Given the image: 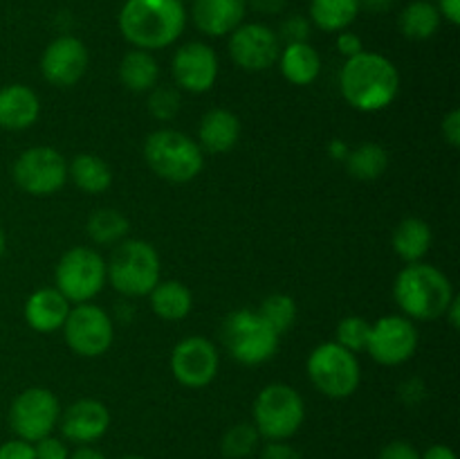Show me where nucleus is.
Wrapping results in <instances>:
<instances>
[{
    "instance_id": "nucleus-1",
    "label": "nucleus",
    "mask_w": 460,
    "mask_h": 459,
    "mask_svg": "<svg viewBox=\"0 0 460 459\" xmlns=\"http://www.w3.org/2000/svg\"><path fill=\"white\" fill-rule=\"evenodd\" d=\"M340 90L355 111L380 112L398 97L400 72L385 54L359 52L341 66Z\"/></svg>"
},
{
    "instance_id": "nucleus-2",
    "label": "nucleus",
    "mask_w": 460,
    "mask_h": 459,
    "mask_svg": "<svg viewBox=\"0 0 460 459\" xmlns=\"http://www.w3.org/2000/svg\"><path fill=\"white\" fill-rule=\"evenodd\" d=\"M187 27L182 0H126L119 12V32L133 48L162 50L173 45Z\"/></svg>"
},
{
    "instance_id": "nucleus-3",
    "label": "nucleus",
    "mask_w": 460,
    "mask_h": 459,
    "mask_svg": "<svg viewBox=\"0 0 460 459\" xmlns=\"http://www.w3.org/2000/svg\"><path fill=\"white\" fill-rule=\"evenodd\" d=\"M394 297L404 318L434 322V320L443 318L456 295H454L452 282L443 270L416 261L400 270L394 284Z\"/></svg>"
},
{
    "instance_id": "nucleus-4",
    "label": "nucleus",
    "mask_w": 460,
    "mask_h": 459,
    "mask_svg": "<svg viewBox=\"0 0 460 459\" xmlns=\"http://www.w3.org/2000/svg\"><path fill=\"white\" fill-rule=\"evenodd\" d=\"M144 158L155 176L166 183H191L205 166L202 148L182 130H153L144 142Z\"/></svg>"
},
{
    "instance_id": "nucleus-5",
    "label": "nucleus",
    "mask_w": 460,
    "mask_h": 459,
    "mask_svg": "<svg viewBox=\"0 0 460 459\" xmlns=\"http://www.w3.org/2000/svg\"><path fill=\"white\" fill-rule=\"evenodd\" d=\"M160 255L142 238L121 241L106 264V279L126 297H144L160 282Z\"/></svg>"
},
{
    "instance_id": "nucleus-6",
    "label": "nucleus",
    "mask_w": 460,
    "mask_h": 459,
    "mask_svg": "<svg viewBox=\"0 0 460 459\" xmlns=\"http://www.w3.org/2000/svg\"><path fill=\"white\" fill-rule=\"evenodd\" d=\"M223 342L236 363L256 367L277 354L279 333L261 318L259 310H234L223 322Z\"/></svg>"
},
{
    "instance_id": "nucleus-7",
    "label": "nucleus",
    "mask_w": 460,
    "mask_h": 459,
    "mask_svg": "<svg viewBox=\"0 0 460 459\" xmlns=\"http://www.w3.org/2000/svg\"><path fill=\"white\" fill-rule=\"evenodd\" d=\"M310 382L328 399H349L362 381V367L353 351L337 342H323L308 356Z\"/></svg>"
},
{
    "instance_id": "nucleus-8",
    "label": "nucleus",
    "mask_w": 460,
    "mask_h": 459,
    "mask_svg": "<svg viewBox=\"0 0 460 459\" xmlns=\"http://www.w3.org/2000/svg\"><path fill=\"white\" fill-rule=\"evenodd\" d=\"M305 417V403L295 387L272 382L254 400V428L270 441H283L295 435Z\"/></svg>"
},
{
    "instance_id": "nucleus-9",
    "label": "nucleus",
    "mask_w": 460,
    "mask_h": 459,
    "mask_svg": "<svg viewBox=\"0 0 460 459\" xmlns=\"http://www.w3.org/2000/svg\"><path fill=\"white\" fill-rule=\"evenodd\" d=\"M54 279V288H58L70 304H84L102 292L106 284V261L93 248H70L58 259Z\"/></svg>"
},
{
    "instance_id": "nucleus-10",
    "label": "nucleus",
    "mask_w": 460,
    "mask_h": 459,
    "mask_svg": "<svg viewBox=\"0 0 460 459\" xmlns=\"http://www.w3.org/2000/svg\"><path fill=\"white\" fill-rule=\"evenodd\" d=\"M63 336L75 354L84 356V358H97L111 349L115 327H112L111 315L102 306L84 302V304L70 309L66 324H63Z\"/></svg>"
},
{
    "instance_id": "nucleus-11",
    "label": "nucleus",
    "mask_w": 460,
    "mask_h": 459,
    "mask_svg": "<svg viewBox=\"0 0 460 459\" xmlns=\"http://www.w3.org/2000/svg\"><path fill=\"white\" fill-rule=\"evenodd\" d=\"M13 180L31 196H52L67 180V162L57 148L31 147L13 162Z\"/></svg>"
},
{
    "instance_id": "nucleus-12",
    "label": "nucleus",
    "mask_w": 460,
    "mask_h": 459,
    "mask_svg": "<svg viewBox=\"0 0 460 459\" xmlns=\"http://www.w3.org/2000/svg\"><path fill=\"white\" fill-rule=\"evenodd\" d=\"M61 418V403L57 396L45 387H30L13 399L9 408V423L18 439L30 444L49 436Z\"/></svg>"
},
{
    "instance_id": "nucleus-13",
    "label": "nucleus",
    "mask_w": 460,
    "mask_h": 459,
    "mask_svg": "<svg viewBox=\"0 0 460 459\" xmlns=\"http://www.w3.org/2000/svg\"><path fill=\"white\" fill-rule=\"evenodd\" d=\"M416 349L418 328L413 320L404 318V315H385L376 324H371L367 351L376 363L395 367V364L411 360Z\"/></svg>"
},
{
    "instance_id": "nucleus-14",
    "label": "nucleus",
    "mask_w": 460,
    "mask_h": 459,
    "mask_svg": "<svg viewBox=\"0 0 460 459\" xmlns=\"http://www.w3.org/2000/svg\"><path fill=\"white\" fill-rule=\"evenodd\" d=\"M229 54L238 68L247 72H263L279 61L281 40L277 32L261 22H241L229 34Z\"/></svg>"
},
{
    "instance_id": "nucleus-15",
    "label": "nucleus",
    "mask_w": 460,
    "mask_h": 459,
    "mask_svg": "<svg viewBox=\"0 0 460 459\" xmlns=\"http://www.w3.org/2000/svg\"><path fill=\"white\" fill-rule=\"evenodd\" d=\"M220 367L218 349L202 336H189L175 345L171 354V372L175 381L191 390L207 387L216 378Z\"/></svg>"
},
{
    "instance_id": "nucleus-16",
    "label": "nucleus",
    "mask_w": 460,
    "mask_h": 459,
    "mask_svg": "<svg viewBox=\"0 0 460 459\" xmlns=\"http://www.w3.org/2000/svg\"><path fill=\"white\" fill-rule=\"evenodd\" d=\"M88 70V48L76 36L63 34L45 48L40 57L43 79L57 88H70L79 84Z\"/></svg>"
},
{
    "instance_id": "nucleus-17",
    "label": "nucleus",
    "mask_w": 460,
    "mask_h": 459,
    "mask_svg": "<svg viewBox=\"0 0 460 459\" xmlns=\"http://www.w3.org/2000/svg\"><path fill=\"white\" fill-rule=\"evenodd\" d=\"M171 72H173L175 86L187 93L200 94L214 88L218 79V57L214 48L200 40L184 43L171 61Z\"/></svg>"
},
{
    "instance_id": "nucleus-18",
    "label": "nucleus",
    "mask_w": 460,
    "mask_h": 459,
    "mask_svg": "<svg viewBox=\"0 0 460 459\" xmlns=\"http://www.w3.org/2000/svg\"><path fill=\"white\" fill-rule=\"evenodd\" d=\"M58 423H61V432L66 439L85 446L106 435L108 426H111V414L102 400L81 399L61 414Z\"/></svg>"
},
{
    "instance_id": "nucleus-19",
    "label": "nucleus",
    "mask_w": 460,
    "mask_h": 459,
    "mask_svg": "<svg viewBox=\"0 0 460 459\" xmlns=\"http://www.w3.org/2000/svg\"><path fill=\"white\" fill-rule=\"evenodd\" d=\"M191 18L202 34H232L245 21V0H193Z\"/></svg>"
},
{
    "instance_id": "nucleus-20",
    "label": "nucleus",
    "mask_w": 460,
    "mask_h": 459,
    "mask_svg": "<svg viewBox=\"0 0 460 459\" xmlns=\"http://www.w3.org/2000/svg\"><path fill=\"white\" fill-rule=\"evenodd\" d=\"M70 309V302L58 288H39L27 297L25 320L34 331L52 333L63 328Z\"/></svg>"
},
{
    "instance_id": "nucleus-21",
    "label": "nucleus",
    "mask_w": 460,
    "mask_h": 459,
    "mask_svg": "<svg viewBox=\"0 0 460 459\" xmlns=\"http://www.w3.org/2000/svg\"><path fill=\"white\" fill-rule=\"evenodd\" d=\"M39 94L22 84H12L0 88V129L25 130L39 120Z\"/></svg>"
},
{
    "instance_id": "nucleus-22",
    "label": "nucleus",
    "mask_w": 460,
    "mask_h": 459,
    "mask_svg": "<svg viewBox=\"0 0 460 459\" xmlns=\"http://www.w3.org/2000/svg\"><path fill=\"white\" fill-rule=\"evenodd\" d=\"M198 140H200L202 151L209 153H227L241 140V120L236 112L227 108H214L205 112L198 129Z\"/></svg>"
},
{
    "instance_id": "nucleus-23",
    "label": "nucleus",
    "mask_w": 460,
    "mask_h": 459,
    "mask_svg": "<svg viewBox=\"0 0 460 459\" xmlns=\"http://www.w3.org/2000/svg\"><path fill=\"white\" fill-rule=\"evenodd\" d=\"M431 228L427 220L416 219V216H409L402 219L394 230V250L404 264H416L422 261V256L429 252L431 248Z\"/></svg>"
},
{
    "instance_id": "nucleus-24",
    "label": "nucleus",
    "mask_w": 460,
    "mask_h": 459,
    "mask_svg": "<svg viewBox=\"0 0 460 459\" xmlns=\"http://www.w3.org/2000/svg\"><path fill=\"white\" fill-rule=\"evenodd\" d=\"M151 300V309L155 310L157 318L166 320V322H180L187 318L193 309V295L182 282H157V286L148 292Z\"/></svg>"
},
{
    "instance_id": "nucleus-25",
    "label": "nucleus",
    "mask_w": 460,
    "mask_h": 459,
    "mask_svg": "<svg viewBox=\"0 0 460 459\" xmlns=\"http://www.w3.org/2000/svg\"><path fill=\"white\" fill-rule=\"evenodd\" d=\"M281 72L290 84L308 86L313 84L322 70V57L310 43H292L279 54Z\"/></svg>"
},
{
    "instance_id": "nucleus-26",
    "label": "nucleus",
    "mask_w": 460,
    "mask_h": 459,
    "mask_svg": "<svg viewBox=\"0 0 460 459\" xmlns=\"http://www.w3.org/2000/svg\"><path fill=\"white\" fill-rule=\"evenodd\" d=\"M160 76V66L148 50H130L119 63V79L130 93H148Z\"/></svg>"
},
{
    "instance_id": "nucleus-27",
    "label": "nucleus",
    "mask_w": 460,
    "mask_h": 459,
    "mask_svg": "<svg viewBox=\"0 0 460 459\" xmlns=\"http://www.w3.org/2000/svg\"><path fill=\"white\" fill-rule=\"evenodd\" d=\"M67 178H72V183L85 194H102L111 187L112 183V171L106 165V160H102L94 153H79L75 160L67 165Z\"/></svg>"
},
{
    "instance_id": "nucleus-28",
    "label": "nucleus",
    "mask_w": 460,
    "mask_h": 459,
    "mask_svg": "<svg viewBox=\"0 0 460 459\" xmlns=\"http://www.w3.org/2000/svg\"><path fill=\"white\" fill-rule=\"evenodd\" d=\"M344 166L349 176H353L355 180L373 183V180L385 176V171L389 169V153H386L382 144L364 142L359 147L350 148L344 160Z\"/></svg>"
},
{
    "instance_id": "nucleus-29",
    "label": "nucleus",
    "mask_w": 460,
    "mask_h": 459,
    "mask_svg": "<svg viewBox=\"0 0 460 459\" xmlns=\"http://www.w3.org/2000/svg\"><path fill=\"white\" fill-rule=\"evenodd\" d=\"M359 12V0H310V22L323 32L349 30Z\"/></svg>"
},
{
    "instance_id": "nucleus-30",
    "label": "nucleus",
    "mask_w": 460,
    "mask_h": 459,
    "mask_svg": "<svg viewBox=\"0 0 460 459\" xmlns=\"http://www.w3.org/2000/svg\"><path fill=\"white\" fill-rule=\"evenodd\" d=\"M440 12L429 0H413L400 14V32L411 40H427L438 32Z\"/></svg>"
},
{
    "instance_id": "nucleus-31",
    "label": "nucleus",
    "mask_w": 460,
    "mask_h": 459,
    "mask_svg": "<svg viewBox=\"0 0 460 459\" xmlns=\"http://www.w3.org/2000/svg\"><path fill=\"white\" fill-rule=\"evenodd\" d=\"M128 219L119 210L102 207L88 219V234L97 246H112L128 234Z\"/></svg>"
},
{
    "instance_id": "nucleus-32",
    "label": "nucleus",
    "mask_w": 460,
    "mask_h": 459,
    "mask_svg": "<svg viewBox=\"0 0 460 459\" xmlns=\"http://www.w3.org/2000/svg\"><path fill=\"white\" fill-rule=\"evenodd\" d=\"M259 313L261 318L281 336V333H286L288 328L295 324L296 302L292 300L290 295H286V292H274V295L265 297V300L261 302Z\"/></svg>"
},
{
    "instance_id": "nucleus-33",
    "label": "nucleus",
    "mask_w": 460,
    "mask_h": 459,
    "mask_svg": "<svg viewBox=\"0 0 460 459\" xmlns=\"http://www.w3.org/2000/svg\"><path fill=\"white\" fill-rule=\"evenodd\" d=\"M259 436L261 435L254 423H236V426L225 432L223 441H220V450L229 459L250 457L256 446H259Z\"/></svg>"
},
{
    "instance_id": "nucleus-34",
    "label": "nucleus",
    "mask_w": 460,
    "mask_h": 459,
    "mask_svg": "<svg viewBox=\"0 0 460 459\" xmlns=\"http://www.w3.org/2000/svg\"><path fill=\"white\" fill-rule=\"evenodd\" d=\"M368 333H371V322L362 315H349L337 324V345L344 349L353 351H367L368 345Z\"/></svg>"
},
{
    "instance_id": "nucleus-35",
    "label": "nucleus",
    "mask_w": 460,
    "mask_h": 459,
    "mask_svg": "<svg viewBox=\"0 0 460 459\" xmlns=\"http://www.w3.org/2000/svg\"><path fill=\"white\" fill-rule=\"evenodd\" d=\"M182 97L173 86H153L148 90V112L157 122H171L180 112Z\"/></svg>"
},
{
    "instance_id": "nucleus-36",
    "label": "nucleus",
    "mask_w": 460,
    "mask_h": 459,
    "mask_svg": "<svg viewBox=\"0 0 460 459\" xmlns=\"http://www.w3.org/2000/svg\"><path fill=\"white\" fill-rule=\"evenodd\" d=\"M310 32H313V22L305 16H288L286 21L281 22V30H279V40H283L286 45L292 43H308Z\"/></svg>"
},
{
    "instance_id": "nucleus-37",
    "label": "nucleus",
    "mask_w": 460,
    "mask_h": 459,
    "mask_svg": "<svg viewBox=\"0 0 460 459\" xmlns=\"http://www.w3.org/2000/svg\"><path fill=\"white\" fill-rule=\"evenodd\" d=\"M36 459H67L70 453H67L66 444L57 436H43V439L36 441L34 446Z\"/></svg>"
},
{
    "instance_id": "nucleus-38",
    "label": "nucleus",
    "mask_w": 460,
    "mask_h": 459,
    "mask_svg": "<svg viewBox=\"0 0 460 459\" xmlns=\"http://www.w3.org/2000/svg\"><path fill=\"white\" fill-rule=\"evenodd\" d=\"M0 459H36L34 446L25 439L4 441L0 446Z\"/></svg>"
},
{
    "instance_id": "nucleus-39",
    "label": "nucleus",
    "mask_w": 460,
    "mask_h": 459,
    "mask_svg": "<svg viewBox=\"0 0 460 459\" xmlns=\"http://www.w3.org/2000/svg\"><path fill=\"white\" fill-rule=\"evenodd\" d=\"M377 459H420V453L411 444H407V441H394V444L382 448Z\"/></svg>"
},
{
    "instance_id": "nucleus-40",
    "label": "nucleus",
    "mask_w": 460,
    "mask_h": 459,
    "mask_svg": "<svg viewBox=\"0 0 460 459\" xmlns=\"http://www.w3.org/2000/svg\"><path fill=\"white\" fill-rule=\"evenodd\" d=\"M337 50H340L346 58L355 57V54L364 52L362 39H359L355 32H349V30L340 32V36H337Z\"/></svg>"
},
{
    "instance_id": "nucleus-41",
    "label": "nucleus",
    "mask_w": 460,
    "mask_h": 459,
    "mask_svg": "<svg viewBox=\"0 0 460 459\" xmlns=\"http://www.w3.org/2000/svg\"><path fill=\"white\" fill-rule=\"evenodd\" d=\"M400 396H402V400L407 405H418L427 396L425 382H422L420 378H411V381L402 382V387H400Z\"/></svg>"
},
{
    "instance_id": "nucleus-42",
    "label": "nucleus",
    "mask_w": 460,
    "mask_h": 459,
    "mask_svg": "<svg viewBox=\"0 0 460 459\" xmlns=\"http://www.w3.org/2000/svg\"><path fill=\"white\" fill-rule=\"evenodd\" d=\"M443 138L449 147H460V111H452L443 120Z\"/></svg>"
},
{
    "instance_id": "nucleus-43",
    "label": "nucleus",
    "mask_w": 460,
    "mask_h": 459,
    "mask_svg": "<svg viewBox=\"0 0 460 459\" xmlns=\"http://www.w3.org/2000/svg\"><path fill=\"white\" fill-rule=\"evenodd\" d=\"M261 459H301V454L292 446L283 444V441H272L263 448Z\"/></svg>"
},
{
    "instance_id": "nucleus-44",
    "label": "nucleus",
    "mask_w": 460,
    "mask_h": 459,
    "mask_svg": "<svg viewBox=\"0 0 460 459\" xmlns=\"http://www.w3.org/2000/svg\"><path fill=\"white\" fill-rule=\"evenodd\" d=\"M438 12L440 18H445L452 25H458L460 22V0H438Z\"/></svg>"
},
{
    "instance_id": "nucleus-45",
    "label": "nucleus",
    "mask_w": 460,
    "mask_h": 459,
    "mask_svg": "<svg viewBox=\"0 0 460 459\" xmlns=\"http://www.w3.org/2000/svg\"><path fill=\"white\" fill-rule=\"evenodd\" d=\"M250 4L256 9V12L274 16V14H279L286 9L288 0H250Z\"/></svg>"
},
{
    "instance_id": "nucleus-46",
    "label": "nucleus",
    "mask_w": 460,
    "mask_h": 459,
    "mask_svg": "<svg viewBox=\"0 0 460 459\" xmlns=\"http://www.w3.org/2000/svg\"><path fill=\"white\" fill-rule=\"evenodd\" d=\"M395 3H398V0H359V9L371 14H385L389 12V9H394Z\"/></svg>"
},
{
    "instance_id": "nucleus-47",
    "label": "nucleus",
    "mask_w": 460,
    "mask_h": 459,
    "mask_svg": "<svg viewBox=\"0 0 460 459\" xmlns=\"http://www.w3.org/2000/svg\"><path fill=\"white\" fill-rule=\"evenodd\" d=\"M349 151L350 147L344 142V140H331V144H328V156L337 162H344L346 156H349Z\"/></svg>"
},
{
    "instance_id": "nucleus-48",
    "label": "nucleus",
    "mask_w": 460,
    "mask_h": 459,
    "mask_svg": "<svg viewBox=\"0 0 460 459\" xmlns=\"http://www.w3.org/2000/svg\"><path fill=\"white\" fill-rule=\"evenodd\" d=\"M420 459H456V454H454V450L449 448V446L438 444V446H431Z\"/></svg>"
},
{
    "instance_id": "nucleus-49",
    "label": "nucleus",
    "mask_w": 460,
    "mask_h": 459,
    "mask_svg": "<svg viewBox=\"0 0 460 459\" xmlns=\"http://www.w3.org/2000/svg\"><path fill=\"white\" fill-rule=\"evenodd\" d=\"M458 297H454L452 304L447 306V310H445L443 318L449 320V324H452V328H458L460 327V304H458Z\"/></svg>"
},
{
    "instance_id": "nucleus-50",
    "label": "nucleus",
    "mask_w": 460,
    "mask_h": 459,
    "mask_svg": "<svg viewBox=\"0 0 460 459\" xmlns=\"http://www.w3.org/2000/svg\"><path fill=\"white\" fill-rule=\"evenodd\" d=\"M67 459H106V457H103L99 450L90 448V446H81V448H76Z\"/></svg>"
},
{
    "instance_id": "nucleus-51",
    "label": "nucleus",
    "mask_w": 460,
    "mask_h": 459,
    "mask_svg": "<svg viewBox=\"0 0 460 459\" xmlns=\"http://www.w3.org/2000/svg\"><path fill=\"white\" fill-rule=\"evenodd\" d=\"M4 246H7V238H4V232H3V228H0V256H3V252H4Z\"/></svg>"
},
{
    "instance_id": "nucleus-52",
    "label": "nucleus",
    "mask_w": 460,
    "mask_h": 459,
    "mask_svg": "<svg viewBox=\"0 0 460 459\" xmlns=\"http://www.w3.org/2000/svg\"><path fill=\"white\" fill-rule=\"evenodd\" d=\"M121 459H144V457H137V454H128V457H121Z\"/></svg>"
},
{
    "instance_id": "nucleus-53",
    "label": "nucleus",
    "mask_w": 460,
    "mask_h": 459,
    "mask_svg": "<svg viewBox=\"0 0 460 459\" xmlns=\"http://www.w3.org/2000/svg\"><path fill=\"white\" fill-rule=\"evenodd\" d=\"M429 3H434V0H429Z\"/></svg>"
}]
</instances>
